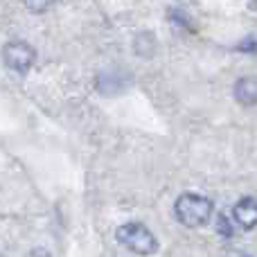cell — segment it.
<instances>
[{"instance_id":"obj_1","label":"cell","mask_w":257,"mask_h":257,"mask_svg":"<svg viewBox=\"0 0 257 257\" xmlns=\"http://www.w3.org/2000/svg\"><path fill=\"white\" fill-rule=\"evenodd\" d=\"M212 201L199 194H181L174 203V214H176L178 223H183L185 228H201L210 221L212 217Z\"/></svg>"},{"instance_id":"obj_2","label":"cell","mask_w":257,"mask_h":257,"mask_svg":"<svg viewBox=\"0 0 257 257\" xmlns=\"http://www.w3.org/2000/svg\"><path fill=\"white\" fill-rule=\"evenodd\" d=\"M115 239L120 241L124 248H128L136 255H154L158 250V239L147 230L142 223H124V226L117 228Z\"/></svg>"},{"instance_id":"obj_3","label":"cell","mask_w":257,"mask_h":257,"mask_svg":"<svg viewBox=\"0 0 257 257\" xmlns=\"http://www.w3.org/2000/svg\"><path fill=\"white\" fill-rule=\"evenodd\" d=\"M3 59H5V63H7V68H12V70L27 72L34 66L36 52H34V48H30V45L23 43V41H12V43L5 45Z\"/></svg>"},{"instance_id":"obj_4","label":"cell","mask_w":257,"mask_h":257,"mask_svg":"<svg viewBox=\"0 0 257 257\" xmlns=\"http://www.w3.org/2000/svg\"><path fill=\"white\" fill-rule=\"evenodd\" d=\"M232 217H235V221L239 223L244 230H253L255 223H257V203H255V199L246 196V199H241L239 203H235V208H232Z\"/></svg>"},{"instance_id":"obj_5","label":"cell","mask_w":257,"mask_h":257,"mask_svg":"<svg viewBox=\"0 0 257 257\" xmlns=\"http://www.w3.org/2000/svg\"><path fill=\"white\" fill-rule=\"evenodd\" d=\"M235 99L246 106H253L257 102V81L253 77H241L235 84Z\"/></svg>"},{"instance_id":"obj_6","label":"cell","mask_w":257,"mask_h":257,"mask_svg":"<svg viewBox=\"0 0 257 257\" xmlns=\"http://www.w3.org/2000/svg\"><path fill=\"white\" fill-rule=\"evenodd\" d=\"M23 5H25L30 12L41 14V12H45L50 5H54V0H23Z\"/></svg>"},{"instance_id":"obj_7","label":"cell","mask_w":257,"mask_h":257,"mask_svg":"<svg viewBox=\"0 0 257 257\" xmlns=\"http://www.w3.org/2000/svg\"><path fill=\"white\" fill-rule=\"evenodd\" d=\"M219 232H223L226 237H230V235H232L230 223H228V219H226V217H219Z\"/></svg>"}]
</instances>
